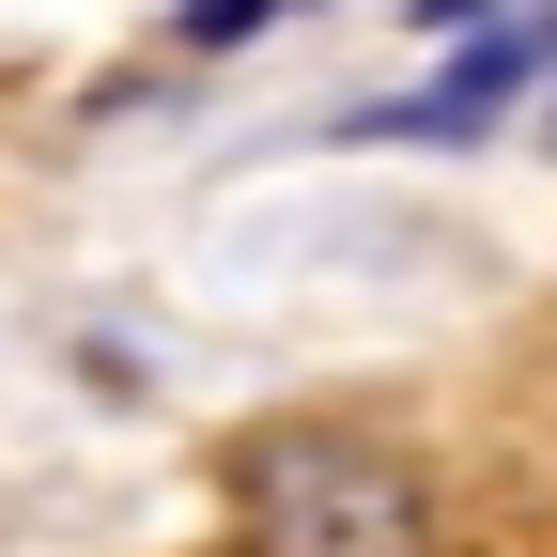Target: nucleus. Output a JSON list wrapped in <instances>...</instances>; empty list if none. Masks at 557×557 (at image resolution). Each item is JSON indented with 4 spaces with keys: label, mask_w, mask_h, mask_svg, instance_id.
Segmentation results:
<instances>
[{
    "label": "nucleus",
    "mask_w": 557,
    "mask_h": 557,
    "mask_svg": "<svg viewBox=\"0 0 557 557\" xmlns=\"http://www.w3.org/2000/svg\"><path fill=\"white\" fill-rule=\"evenodd\" d=\"M218 480H233L263 557H434L449 542L434 465L387 434H341V418H263V434H233Z\"/></svg>",
    "instance_id": "1"
},
{
    "label": "nucleus",
    "mask_w": 557,
    "mask_h": 557,
    "mask_svg": "<svg viewBox=\"0 0 557 557\" xmlns=\"http://www.w3.org/2000/svg\"><path fill=\"white\" fill-rule=\"evenodd\" d=\"M418 16H434V32H496V0H418Z\"/></svg>",
    "instance_id": "4"
},
{
    "label": "nucleus",
    "mask_w": 557,
    "mask_h": 557,
    "mask_svg": "<svg viewBox=\"0 0 557 557\" xmlns=\"http://www.w3.org/2000/svg\"><path fill=\"white\" fill-rule=\"evenodd\" d=\"M278 16H295V0H186L171 32H186V47H248V32H278Z\"/></svg>",
    "instance_id": "3"
},
{
    "label": "nucleus",
    "mask_w": 557,
    "mask_h": 557,
    "mask_svg": "<svg viewBox=\"0 0 557 557\" xmlns=\"http://www.w3.org/2000/svg\"><path fill=\"white\" fill-rule=\"evenodd\" d=\"M527 78H542V47H527V32H480V47L449 62L434 94H403V109H372V139H465L480 109H511Z\"/></svg>",
    "instance_id": "2"
}]
</instances>
